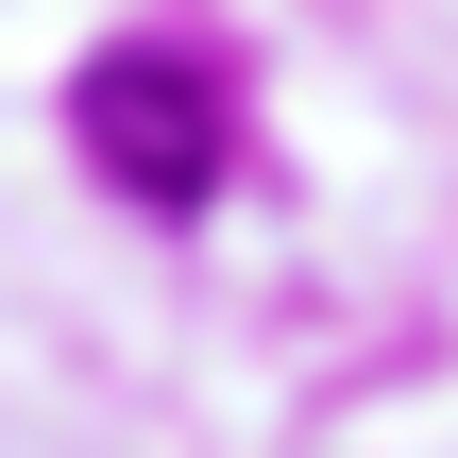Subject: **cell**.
<instances>
[{"label": "cell", "instance_id": "1", "mask_svg": "<svg viewBox=\"0 0 458 458\" xmlns=\"http://www.w3.org/2000/svg\"><path fill=\"white\" fill-rule=\"evenodd\" d=\"M68 119H85L102 187H136V204H204V187L238 170V102H221V68L170 51V34H119V51L68 85Z\"/></svg>", "mask_w": 458, "mask_h": 458}]
</instances>
